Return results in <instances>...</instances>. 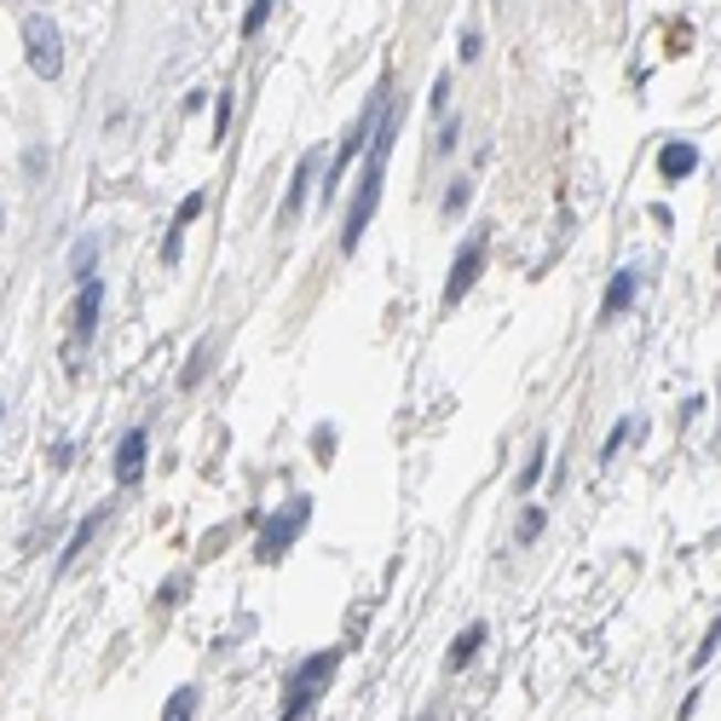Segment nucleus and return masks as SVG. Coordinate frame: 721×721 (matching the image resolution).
<instances>
[{
	"instance_id": "nucleus-16",
	"label": "nucleus",
	"mask_w": 721,
	"mask_h": 721,
	"mask_svg": "<svg viewBox=\"0 0 721 721\" xmlns=\"http://www.w3.org/2000/svg\"><path fill=\"white\" fill-rule=\"evenodd\" d=\"M272 7H277V0H254L248 18H243V35H261V30H266V18H272Z\"/></svg>"
},
{
	"instance_id": "nucleus-7",
	"label": "nucleus",
	"mask_w": 721,
	"mask_h": 721,
	"mask_svg": "<svg viewBox=\"0 0 721 721\" xmlns=\"http://www.w3.org/2000/svg\"><path fill=\"white\" fill-rule=\"evenodd\" d=\"M312 173H318V150H306L300 157V168H295V179H289V197H283V225H295L300 220V209H306V191H312Z\"/></svg>"
},
{
	"instance_id": "nucleus-12",
	"label": "nucleus",
	"mask_w": 721,
	"mask_h": 721,
	"mask_svg": "<svg viewBox=\"0 0 721 721\" xmlns=\"http://www.w3.org/2000/svg\"><path fill=\"white\" fill-rule=\"evenodd\" d=\"M479 647H485V624H468V629L450 640V658H445V664H450V669H468Z\"/></svg>"
},
{
	"instance_id": "nucleus-21",
	"label": "nucleus",
	"mask_w": 721,
	"mask_h": 721,
	"mask_svg": "<svg viewBox=\"0 0 721 721\" xmlns=\"http://www.w3.org/2000/svg\"><path fill=\"white\" fill-rule=\"evenodd\" d=\"M715 272H721V248H715Z\"/></svg>"
},
{
	"instance_id": "nucleus-14",
	"label": "nucleus",
	"mask_w": 721,
	"mask_h": 721,
	"mask_svg": "<svg viewBox=\"0 0 721 721\" xmlns=\"http://www.w3.org/2000/svg\"><path fill=\"white\" fill-rule=\"evenodd\" d=\"M543 462H549V445H543V439H537V450H531V462H526V468H520V479H513V485H520V491H531V485H537V479H543Z\"/></svg>"
},
{
	"instance_id": "nucleus-3",
	"label": "nucleus",
	"mask_w": 721,
	"mask_h": 721,
	"mask_svg": "<svg viewBox=\"0 0 721 721\" xmlns=\"http://www.w3.org/2000/svg\"><path fill=\"white\" fill-rule=\"evenodd\" d=\"M23 59H30V70L41 75V82H59L64 41H59V23H53V18H41V12L23 18Z\"/></svg>"
},
{
	"instance_id": "nucleus-10",
	"label": "nucleus",
	"mask_w": 721,
	"mask_h": 721,
	"mask_svg": "<svg viewBox=\"0 0 721 721\" xmlns=\"http://www.w3.org/2000/svg\"><path fill=\"white\" fill-rule=\"evenodd\" d=\"M692 168H699V150H692L687 139H669V145L658 150V173L669 179V185H676V179H687Z\"/></svg>"
},
{
	"instance_id": "nucleus-18",
	"label": "nucleus",
	"mask_w": 721,
	"mask_h": 721,
	"mask_svg": "<svg viewBox=\"0 0 721 721\" xmlns=\"http://www.w3.org/2000/svg\"><path fill=\"white\" fill-rule=\"evenodd\" d=\"M468 179H456V185H450V197H445V214H462V209H468Z\"/></svg>"
},
{
	"instance_id": "nucleus-4",
	"label": "nucleus",
	"mask_w": 721,
	"mask_h": 721,
	"mask_svg": "<svg viewBox=\"0 0 721 721\" xmlns=\"http://www.w3.org/2000/svg\"><path fill=\"white\" fill-rule=\"evenodd\" d=\"M306 520H312V502H306V497H295L283 513H272V520L261 526V543H254V560H266V565H272L277 554H289V543L306 531Z\"/></svg>"
},
{
	"instance_id": "nucleus-5",
	"label": "nucleus",
	"mask_w": 721,
	"mask_h": 721,
	"mask_svg": "<svg viewBox=\"0 0 721 721\" xmlns=\"http://www.w3.org/2000/svg\"><path fill=\"white\" fill-rule=\"evenodd\" d=\"M479 272H485V237H474L468 248L456 254V266H450V283H445V306H456L462 295H468L474 283H479Z\"/></svg>"
},
{
	"instance_id": "nucleus-1",
	"label": "nucleus",
	"mask_w": 721,
	"mask_h": 721,
	"mask_svg": "<svg viewBox=\"0 0 721 721\" xmlns=\"http://www.w3.org/2000/svg\"><path fill=\"white\" fill-rule=\"evenodd\" d=\"M393 134H399V116L388 105V116L375 121V150H370V162H364V179H358V197H352V209H347V225H341V254H352L358 243H364V231L381 209V173H388V157H393Z\"/></svg>"
},
{
	"instance_id": "nucleus-19",
	"label": "nucleus",
	"mask_w": 721,
	"mask_h": 721,
	"mask_svg": "<svg viewBox=\"0 0 721 721\" xmlns=\"http://www.w3.org/2000/svg\"><path fill=\"white\" fill-rule=\"evenodd\" d=\"M624 439H629V422H617V427H612V439L601 445V462H612L617 450H624Z\"/></svg>"
},
{
	"instance_id": "nucleus-6",
	"label": "nucleus",
	"mask_w": 721,
	"mask_h": 721,
	"mask_svg": "<svg viewBox=\"0 0 721 721\" xmlns=\"http://www.w3.org/2000/svg\"><path fill=\"white\" fill-rule=\"evenodd\" d=\"M98 300H105V283H82V300H75V324H70V358H82V347H87V335H93V324H98Z\"/></svg>"
},
{
	"instance_id": "nucleus-20",
	"label": "nucleus",
	"mask_w": 721,
	"mask_h": 721,
	"mask_svg": "<svg viewBox=\"0 0 721 721\" xmlns=\"http://www.w3.org/2000/svg\"><path fill=\"white\" fill-rule=\"evenodd\" d=\"M692 710H699V692H687V699H681V710H676V721H692Z\"/></svg>"
},
{
	"instance_id": "nucleus-11",
	"label": "nucleus",
	"mask_w": 721,
	"mask_h": 721,
	"mask_svg": "<svg viewBox=\"0 0 721 721\" xmlns=\"http://www.w3.org/2000/svg\"><path fill=\"white\" fill-rule=\"evenodd\" d=\"M197 214H202V191H191L185 202H179V214H173V231H168V243H162V261H168V266L179 261V237H185V225H191Z\"/></svg>"
},
{
	"instance_id": "nucleus-9",
	"label": "nucleus",
	"mask_w": 721,
	"mask_h": 721,
	"mask_svg": "<svg viewBox=\"0 0 721 721\" xmlns=\"http://www.w3.org/2000/svg\"><path fill=\"white\" fill-rule=\"evenodd\" d=\"M145 433L134 427V433H121V445H116V485H134L139 474H145Z\"/></svg>"
},
{
	"instance_id": "nucleus-17",
	"label": "nucleus",
	"mask_w": 721,
	"mask_h": 721,
	"mask_svg": "<svg viewBox=\"0 0 721 721\" xmlns=\"http://www.w3.org/2000/svg\"><path fill=\"white\" fill-rule=\"evenodd\" d=\"M715 647H721V617L704 629V640H699V653H692V664H710V658H715Z\"/></svg>"
},
{
	"instance_id": "nucleus-2",
	"label": "nucleus",
	"mask_w": 721,
	"mask_h": 721,
	"mask_svg": "<svg viewBox=\"0 0 721 721\" xmlns=\"http://www.w3.org/2000/svg\"><path fill=\"white\" fill-rule=\"evenodd\" d=\"M335 664H341V653H312V658H306L300 669H295V676H289V704H283V715L277 721H300L306 710H312V699H318V692L329 687V676H335Z\"/></svg>"
},
{
	"instance_id": "nucleus-13",
	"label": "nucleus",
	"mask_w": 721,
	"mask_h": 721,
	"mask_svg": "<svg viewBox=\"0 0 721 721\" xmlns=\"http://www.w3.org/2000/svg\"><path fill=\"white\" fill-rule=\"evenodd\" d=\"M191 715H197V687H179L162 710V721H191Z\"/></svg>"
},
{
	"instance_id": "nucleus-8",
	"label": "nucleus",
	"mask_w": 721,
	"mask_h": 721,
	"mask_svg": "<svg viewBox=\"0 0 721 721\" xmlns=\"http://www.w3.org/2000/svg\"><path fill=\"white\" fill-rule=\"evenodd\" d=\"M640 295V272H617L606 283V295H601V324H612L617 312H629V300Z\"/></svg>"
},
{
	"instance_id": "nucleus-15",
	"label": "nucleus",
	"mask_w": 721,
	"mask_h": 721,
	"mask_svg": "<svg viewBox=\"0 0 721 721\" xmlns=\"http://www.w3.org/2000/svg\"><path fill=\"white\" fill-rule=\"evenodd\" d=\"M543 526H549V513H543V508H526V513H520V543H537V537H543Z\"/></svg>"
}]
</instances>
